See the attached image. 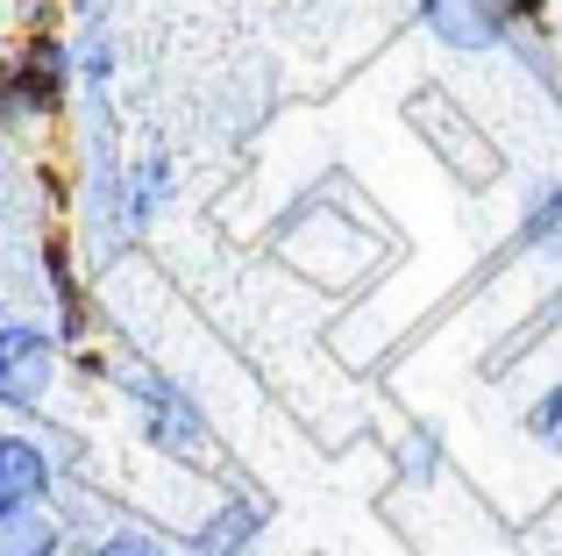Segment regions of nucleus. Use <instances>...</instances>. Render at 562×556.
<instances>
[{"mask_svg":"<svg viewBox=\"0 0 562 556\" xmlns=\"http://www.w3.org/2000/svg\"><path fill=\"white\" fill-rule=\"evenodd\" d=\"M114 386L128 392V407H136V421H143V435H150L165 457H186V464H200L206 449H214V429H206V414H200V400L179 386V378H165L157 364H122L114 371Z\"/></svg>","mask_w":562,"mask_h":556,"instance_id":"obj_1","label":"nucleus"},{"mask_svg":"<svg viewBox=\"0 0 562 556\" xmlns=\"http://www.w3.org/2000/svg\"><path fill=\"white\" fill-rule=\"evenodd\" d=\"M498 14H506L513 29H527V22H541V8H549V0H492Z\"/></svg>","mask_w":562,"mask_h":556,"instance_id":"obj_13","label":"nucleus"},{"mask_svg":"<svg viewBox=\"0 0 562 556\" xmlns=\"http://www.w3.org/2000/svg\"><path fill=\"white\" fill-rule=\"evenodd\" d=\"M50 492H57V471H50L36 435H0V521L43 507Z\"/></svg>","mask_w":562,"mask_h":556,"instance_id":"obj_5","label":"nucleus"},{"mask_svg":"<svg viewBox=\"0 0 562 556\" xmlns=\"http://www.w3.org/2000/svg\"><path fill=\"white\" fill-rule=\"evenodd\" d=\"M263 521H271V507H263V500L228 492V500L192 529V556H249V543L263 535Z\"/></svg>","mask_w":562,"mask_h":556,"instance_id":"obj_7","label":"nucleus"},{"mask_svg":"<svg viewBox=\"0 0 562 556\" xmlns=\"http://www.w3.org/2000/svg\"><path fill=\"white\" fill-rule=\"evenodd\" d=\"M93 556H171L165 543H157L150 529H128V521H114V529H100L93 543H86Z\"/></svg>","mask_w":562,"mask_h":556,"instance_id":"obj_11","label":"nucleus"},{"mask_svg":"<svg viewBox=\"0 0 562 556\" xmlns=\"http://www.w3.org/2000/svg\"><path fill=\"white\" fill-rule=\"evenodd\" d=\"M527 429H535L541 443H555V435H562V378H555L549 392H541L535 407H527Z\"/></svg>","mask_w":562,"mask_h":556,"instance_id":"obj_12","label":"nucleus"},{"mask_svg":"<svg viewBox=\"0 0 562 556\" xmlns=\"http://www.w3.org/2000/svg\"><path fill=\"white\" fill-rule=\"evenodd\" d=\"M71 86V43L65 36H29L22 57L0 71V129L29 122V114H57Z\"/></svg>","mask_w":562,"mask_h":556,"instance_id":"obj_2","label":"nucleus"},{"mask_svg":"<svg viewBox=\"0 0 562 556\" xmlns=\"http://www.w3.org/2000/svg\"><path fill=\"white\" fill-rule=\"evenodd\" d=\"M520 243L527 251H562V186H535L520 214Z\"/></svg>","mask_w":562,"mask_h":556,"instance_id":"obj_9","label":"nucleus"},{"mask_svg":"<svg viewBox=\"0 0 562 556\" xmlns=\"http://www.w3.org/2000/svg\"><path fill=\"white\" fill-rule=\"evenodd\" d=\"M57 549H65V529H57L43 507L0 521V556H57Z\"/></svg>","mask_w":562,"mask_h":556,"instance_id":"obj_8","label":"nucleus"},{"mask_svg":"<svg viewBox=\"0 0 562 556\" xmlns=\"http://www.w3.org/2000/svg\"><path fill=\"white\" fill-rule=\"evenodd\" d=\"M549 449H562V435H555V443H549Z\"/></svg>","mask_w":562,"mask_h":556,"instance_id":"obj_14","label":"nucleus"},{"mask_svg":"<svg viewBox=\"0 0 562 556\" xmlns=\"http://www.w3.org/2000/svg\"><path fill=\"white\" fill-rule=\"evenodd\" d=\"M71 79H79L86 93H100V86L114 79V43H108V29H79V36H71Z\"/></svg>","mask_w":562,"mask_h":556,"instance_id":"obj_10","label":"nucleus"},{"mask_svg":"<svg viewBox=\"0 0 562 556\" xmlns=\"http://www.w3.org/2000/svg\"><path fill=\"white\" fill-rule=\"evenodd\" d=\"M171 200V157H143V165H122L108 171L100 186V214H108V236H143L157 222V208Z\"/></svg>","mask_w":562,"mask_h":556,"instance_id":"obj_4","label":"nucleus"},{"mask_svg":"<svg viewBox=\"0 0 562 556\" xmlns=\"http://www.w3.org/2000/svg\"><path fill=\"white\" fill-rule=\"evenodd\" d=\"M57 378V335L36 321H0V407L29 414Z\"/></svg>","mask_w":562,"mask_h":556,"instance_id":"obj_3","label":"nucleus"},{"mask_svg":"<svg viewBox=\"0 0 562 556\" xmlns=\"http://www.w3.org/2000/svg\"><path fill=\"white\" fill-rule=\"evenodd\" d=\"M420 22L435 29V43H449V51H498V43L513 36V22L492 0H420Z\"/></svg>","mask_w":562,"mask_h":556,"instance_id":"obj_6","label":"nucleus"}]
</instances>
